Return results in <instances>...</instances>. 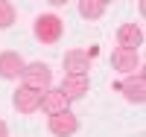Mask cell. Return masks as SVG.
Returning a JSON list of instances; mask_svg holds the SVG:
<instances>
[{
  "label": "cell",
  "mask_w": 146,
  "mask_h": 137,
  "mask_svg": "<svg viewBox=\"0 0 146 137\" xmlns=\"http://www.w3.org/2000/svg\"><path fill=\"white\" fill-rule=\"evenodd\" d=\"M21 82L32 91H47L53 85V70L44 64V61H32V64H23L21 70Z\"/></svg>",
  "instance_id": "1"
},
{
  "label": "cell",
  "mask_w": 146,
  "mask_h": 137,
  "mask_svg": "<svg viewBox=\"0 0 146 137\" xmlns=\"http://www.w3.org/2000/svg\"><path fill=\"white\" fill-rule=\"evenodd\" d=\"M32 29H35V38H38L41 44H56L64 35V21L58 15H38Z\"/></svg>",
  "instance_id": "2"
},
{
  "label": "cell",
  "mask_w": 146,
  "mask_h": 137,
  "mask_svg": "<svg viewBox=\"0 0 146 137\" xmlns=\"http://www.w3.org/2000/svg\"><path fill=\"white\" fill-rule=\"evenodd\" d=\"M50 131H53L56 137H70V134H76V131H79V117L73 114L70 108L56 111V114H50Z\"/></svg>",
  "instance_id": "3"
},
{
  "label": "cell",
  "mask_w": 146,
  "mask_h": 137,
  "mask_svg": "<svg viewBox=\"0 0 146 137\" xmlns=\"http://www.w3.org/2000/svg\"><path fill=\"white\" fill-rule=\"evenodd\" d=\"M120 91H123V96L129 99V102L135 105H143L146 102V76L137 70V73H129L126 82H120Z\"/></svg>",
  "instance_id": "4"
},
{
  "label": "cell",
  "mask_w": 146,
  "mask_h": 137,
  "mask_svg": "<svg viewBox=\"0 0 146 137\" xmlns=\"http://www.w3.org/2000/svg\"><path fill=\"white\" fill-rule=\"evenodd\" d=\"M12 102H15V108L21 111V114H35L41 105V91H32L27 88V85H21V88L15 91V96H12Z\"/></svg>",
  "instance_id": "5"
},
{
  "label": "cell",
  "mask_w": 146,
  "mask_h": 137,
  "mask_svg": "<svg viewBox=\"0 0 146 137\" xmlns=\"http://www.w3.org/2000/svg\"><path fill=\"white\" fill-rule=\"evenodd\" d=\"M111 64H114V70L117 73H135V70H140V53L137 50H114V56H111Z\"/></svg>",
  "instance_id": "6"
},
{
  "label": "cell",
  "mask_w": 146,
  "mask_h": 137,
  "mask_svg": "<svg viewBox=\"0 0 146 137\" xmlns=\"http://www.w3.org/2000/svg\"><path fill=\"white\" fill-rule=\"evenodd\" d=\"M64 70L70 76H88L91 70V56L85 50H67L64 53Z\"/></svg>",
  "instance_id": "7"
},
{
  "label": "cell",
  "mask_w": 146,
  "mask_h": 137,
  "mask_svg": "<svg viewBox=\"0 0 146 137\" xmlns=\"http://www.w3.org/2000/svg\"><path fill=\"white\" fill-rule=\"evenodd\" d=\"M117 44L123 50L143 47V29H140V23H123V26L117 29Z\"/></svg>",
  "instance_id": "8"
},
{
  "label": "cell",
  "mask_w": 146,
  "mask_h": 137,
  "mask_svg": "<svg viewBox=\"0 0 146 137\" xmlns=\"http://www.w3.org/2000/svg\"><path fill=\"white\" fill-rule=\"evenodd\" d=\"M23 61L18 53H12V50H3L0 53V79H18L21 70H23Z\"/></svg>",
  "instance_id": "9"
},
{
  "label": "cell",
  "mask_w": 146,
  "mask_h": 137,
  "mask_svg": "<svg viewBox=\"0 0 146 137\" xmlns=\"http://www.w3.org/2000/svg\"><path fill=\"white\" fill-rule=\"evenodd\" d=\"M67 102L70 99L62 93V88H47V91H41V111H47V114H56V111H64L67 108Z\"/></svg>",
  "instance_id": "10"
},
{
  "label": "cell",
  "mask_w": 146,
  "mask_h": 137,
  "mask_svg": "<svg viewBox=\"0 0 146 137\" xmlns=\"http://www.w3.org/2000/svg\"><path fill=\"white\" fill-rule=\"evenodd\" d=\"M91 91V82H88V76H64V82H62V93L67 96V99H82L85 93Z\"/></svg>",
  "instance_id": "11"
},
{
  "label": "cell",
  "mask_w": 146,
  "mask_h": 137,
  "mask_svg": "<svg viewBox=\"0 0 146 137\" xmlns=\"http://www.w3.org/2000/svg\"><path fill=\"white\" fill-rule=\"evenodd\" d=\"M102 12H105V3H102V0H79V15H82L85 21L102 18Z\"/></svg>",
  "instance_id": "12"
},
{
  "label": "cell",
  "mask_w": 146,
  "mask_h": 137,
  "mask_svg": "<svg viewBox=\"0 0 146 137\" xmlns=\"http://www.w3.org/2000/svg\"><path fill=\"white\" fill-rule=\"evenodd\" d=\"M15 23V6L9 0H0V29H9Z\"/></svg>",
  "instance_id": "13"
},
{
  "label": "cell",
  "mask_w": 146,
  "mask_h": 137,
  "mask_svg": "<svg viewBox=\"0 0 146 137\" xmlns=\"http://www.w3.org/2000/svg\"><path fill=\"white\" fill-rule=\"evenodd\" d=\"M0 137H9V126H6L3 120H0Z\"/></svg>",
  "instance_id": "14"
},
{
  "label": "cell",
  "mask_w": 146,
  "mask_h": 137,
  "mask_svg": "<svg viewBox=\"0 0 146 137\" xmlns=\"http://www.w3.org/2000/svg\"><path fill=\"white\" fill-rule=\"evenodd\" d=\"M50 3H53V6H64L67 0H50Z\"/></svg>",
  "instance_id": "15"
},
{
  "label": "cell",
  "mask_w": 146,
  "mask_h": 137,
  "mask_svg": "<svg viewBox=\"0 0 146 137\" xmlns=\"http://www.w3.org/2000/svg\"><path fill=\"white\" fill-rule=\"evenodd\" d=\"M102 3H105V6H108V3H111V0H102Z\"/></svg>",
  "instance_id": "16"
}]
</instances>
